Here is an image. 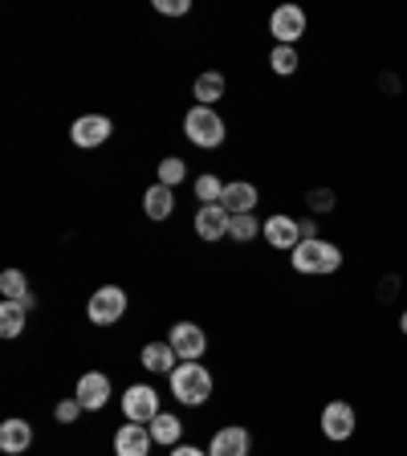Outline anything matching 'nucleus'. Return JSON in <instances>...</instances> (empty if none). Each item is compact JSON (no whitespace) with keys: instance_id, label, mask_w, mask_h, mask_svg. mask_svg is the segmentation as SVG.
<instances>
[{"instance_id":"nucleus-1","label":"nucleus","mask_w":407,"mask_h":456,"mask_svg":"<svg viewBox=\"0 0 407 456\" xmlns=\"http://www.w3.org/2000/svg\"><path fill=\"white\" fill-rule=\"evenodd\" d=\"M289 265H294L297 273L326 277V273H334V269H342V248L330 245V240H322V237L302 240V245L289 253Z\"/></svg>"},{"instance_id":"nucleus-2","label":"nucleus","mask_w":407,"mask_h":456,"mask_svg":"<svg viewBox=\"0 0 407 456\" xmlns=\"http://www.w3.org/2000/svg\"><path fill=\"white\" fill-rule=\"evenodd\" d=\"M167 379H171V395L180 399V403H188V408H199L212 395V375L199 362H180Z\"/></svg>"},{"instance_id":"nucleus-3","label":"nucleus","mask_w":407,"mask_h":456,"mask_svg":"<svg viewBox=\"0 0 407 456\" xmlns=\"http://www.w3.org/2000/svg\"><path fill=\"white\" fill-rule=\"evenodd\" d=\"M183 134H188L196 147L212 151V147L224 142V118H220L212 106H191V110L183 114Z\"/></svg>"},{"instance_id":"nucleus-4","label":"nucleus","mask_w":407,"mask_h":456,"mask_svg":"<svg viewBox=\"0 0 407 456\" xmlns=\"http://www.w3.org/2000/svg\"><path fill=\"white\" fill-rule=\"evenodd\" d=\"M123 314H126V289L123 285H102V289H94L90 302H85V318H90L94 326H114Z\"/></svg>"},{"instance_id":"nucleus-5","label":"nucleus","mask_w":407,"mask_h":456,"mask_svg":"<svg viewBox=\"0 0 407 456\" xmlns=\"http://www.w3.org/2000/svg\"><path fill=\"white\" fill-rule=\"evenodd\" d=\"M123 416L131 419V424H151V419L159 416V391L142 387V383L126 387L123 391Z\"/></svg>"},{"instance_id":"nucleus-6","label":"nucleus","mask_w":407,"mask_h":456,"mask_svg":"<svg viewBox=\"0 0 407 456\" xmlns=\"http://www.w3.org/2000/svg\"><path fill=\"white\" fill-rule=\"evenodd\" d=\"M354 424H359V416H354V408L346 399H330L322 408V436L326 440H351Z\"/></svg>"},{"instance_id":"nucleus-7","label":"nucleus","mask_w":407,"mask_h":456,"mask_svg":"<svg viewBox=\"0 0 407 456\" xmlns=\"http://www.w3.org/2000/svg\"><path fill=\"white\" fill-rule=\"evenodd\" d=\"M269 33L277 37V45H297V37L305 33V12L297 4H281L269 17Z\"/></svg>"},{"instance_id":"nucleus-8","label":"nucleus","mask_w":407,"mask_h":456,"mask_svg":"<svg viewBox=\"0 0 407 456\" xmlns=\"http://www.w3.org/2000/svg\"><path fill=\"white\" fill-rule=\"evenodd\" d=\"M167 342L183 362H196L199 354H204V346H208V338H204V330H199L196 322H175L167 330Z\"/></svg>"},{"instance_id":"nucleus-9","label":"nucleus","mask_w":407,"mask_h":456,"mask_svg":"<svg viewBox=\"0 0 407 456\" xmlns=\"http://www.w3.org/2000/svg\"><path fill=\"white\" fill-rule=\"evenodd\" d=\"M110 118H106V114H82V118H77L74 126H69V139L77 142V147H85V151H90V147H102L106 139H110Z\"/></svg>"},{"instance_id":"nucleus-10","label":"nucleus","mask_w":407,"mask_h":456,"mask_svg":"<svg viewBox=\"0 0 407 456\" xmlns=\"http://www.w3.org/2000/svg\"><path fill=\"white\" fill-rule=\"evenodd\" d=\"M74 399L82 403V411H98V408H106V399H110V379H106L102 370H85L82 379H77Z\"/></svg>"},{"instance_id":"nucleus-11","label":"nucleus","mask_w":407,"mask_h":456,"mask_svg":"<svg viewBox=\"0 0 407 456\" xmlns=\"http://www.w3.org/2000/svg\"><path fill=\"white\" fill-rule=\"evenodd\" d=\"M151 444H155V436L147 424H123L114 432V456H147Z\"/></svg>"},{"instance_id":"nucleus-12","label":"nucleus","mask_w":407,"mask_h":456,"mask_svg":"<svg viewBox=\"0 0 407 456\" xmlns=\"http://www.w3.org/2000/svg\"><path fill=\"white\" fill-rule=\"evenodd\" d=\"M261 237H265L273 248H281V253H285V248L294 253V248L305 240L302 237V220H289V216H269L265 228H261Z\"/></svg>"},{"instance_id":"nucleus-13","label":"nucleus","mask_w":407,"mask_h":456,"mask_svg":"<svg viewBox=\"0 0 407 456\" xmlns=\"http://www.w3.org/2000/svg\"><path fill=\"white\" fill-rule=\"evenodd\" d=\"M228 224H232V216L224 212V204H199V212H196V232H199V240H220V237H228Z\"/></svg>"},{"instance_id":"nucleus-14","label":"nucleus","mask_w":407,"mask_h":456,"mask_svg":"<svg viewBox=\"0 0 407 456\" xmlns=\"http://www.w3.org/2000/svg\"><path fill=\"white\" fill-rule=\"evenodd\" d=\"M33 448V424L28 419H4L0 424V452L25 456Z\"/></svg>"},{"instance_id":"nucleus-15","label":"nucleus","mask_w":407,"mask_h":456,"mask_svg":"<svg viewBox=\"0 0 407 456\" xmlns=\"http://www.w3.org/2000/svg\"><path fill=\"white\" fill-rule=\"evenodd\" d=\"M256 188L248 180H232V183H224V196H220V204H224V212L228 216H245V212H253L256 208Z\"/></svg>"},{"instance_id":"nucleus-16","label":"nucleus","mask_w":407,"mask_h":456,"mask_svg":"<svg viewBox=\"0 0 407 456\" xmlns=\"http://www.w3.org/2000/svg\"><path fill=\"white\" fill-rule=\"evenodd\" d=\"M253 440H248L245 428H220L208 444V456H248Z\"/></svg>"},{"instance_id":"nucleus-17","label":"nucleus","mask_w":407,"mask_h":456,"mask_svg":"<svg viewBox=\"0 0 407 456\" xmlns=\"http://www.w3.org/2000/svg\"><path fill=\"white\" fill-rule=\"evenodd\" d=\"M180 354L171 351V342H147V346H142V367L147 370H155V375H171V370L180 367Z\"/></svg>"},{"instance_id":"nucleus-18","label":"nucleus","mask_w":407,"mask_h":456,"mask_svg":"<svg viewBox=\"0 0 407 456\" xmlns=\"http://www.w3.org/2000/svg\"><path fill=\"white\" fill-rule=\"evenodd\" d=\"M171 208H175L171 188H167V183H151V188H147V196H142V212H147L151 220H167Z\"/></svg>"},{"instance_id":"nucleus-19","label":"nucleus","mask_w":407,"mask_h":456,"mask_svg":"<svg viewBox=\"0 0 407 456\" xmlns=\"http://www.w3.org/2000/svg\"><path fill=\"white\" fill-rule=\"evenodd\" d=\"M224 90H228V82H224V74H199L196 77V86H191V94H196V106H216L220 98H224Z\"/></svg>"},{"instance_id":"nucleus-20","label":"nucleus","mask_w":407,"mask_h":456,"mask_svg":"<svg viewBox=\"0 0 407 456\" xmlns=\"http://www.w3.org/2000/svg\"><path fill=\"white\" fill-rule=\"evenodd\" d=\"M0 294L9 297V302L33 305V294H28V277L20 273V269H4V273H0Z\"/></svg>"},{"instance_id":"nucleus-21","label":"nucleus","mask_w":407,"mask_h":456,"mask_svg":"<svg viewBox=\"0 0 407 456\" xmlns=\"http://www.w3.org/2000/svg\"><path fill=\"white\" fill-rule=\"evenodd\" d=\"M147 428H151L155 444H167V448H175V444H180V436H183V424L175 416H167V411H159V416H155Z\"/></svg>"},{"instance_id":"nucleus-22","label":"nucleus","mask_w":407,"mask_h":456,"mask_svg":"<svg viewBox=\"0 0 407 456\" xmlns=\"http://www.w3.org/2000/svg\"><path fill=\"white\" fill-rule=\"evenodd\" d=\"M25 310H28L25 302H9V297L0 302V334L4 338H17L25 330Z\"/></svg>"},{"instance_id":"nucleus-23","label":"nucleus","mask_w":407,"mask_h":456,"mask_svg":"<svg viewBox=\"0 0 407 456\" xmlns=\"http://www.w3.org/2000/svg\"><path fill=\"white\" fill-rule=\"evenodd\" d=\"M269 66H273V74H281V77H289V74H297V49L294 45H277L273 53H269Z\"/></svg>"},{"instance_id":"nucleus-24","label":"nucleus","mask_w":407,"mask_h":456,"mask_svg":"<svg viewBox=\"0 0 407 456\" xmlns=\"http://www.w3.org/2000/svg\"><path fill=\"white\" fill-rule=\"evenodd\" d=\"M261 228H265V224H261V220H256L253 212H245V216H232V224H228V237L245 245V240H253L256 232H261Z\"/></svg>"},{"instance_id":"nucleus-25","label":"nucleus","mask_w":407,"mask_h":456,"mask_svg":"<svg viewBox=\"0 0 407 456\" xmlns=\"http://www.w3.org/2000/svg\"><path fill=\"white\" fill-rule=\"evenodd\" d=\"M188 180V163L175 159V155H167V159L159 163V183H167V188H175V183Z\"/></svg>"},{"instance_id":"nucleus-26","label":"nucleus","mask_w":407,"mask_h":456,"mask_svg":"<svg viewBox=\"0 0 407 456\" xmlns=\"http://www.w3.org/2000/svg\"><path fill=\"white\" fill-rule=\"evenodd\" d=\"M196 196H199V204H220L224 183H220L216 175H196Z\"/></svg>"},{"instance_id":"nucleus-27","label":"nucleus","mask_w":407,"mask_h":456,"mask_svg":"<svg viewBox=\"0 0 407 456\" xmlns=\"http://www.w3.org/2000/svg\"><path fill=\"white\" fill-rule=\"evenodd\" d=\"M77 416H82V403H77V399H57V408H53L57 424H74Z\"/></svg>"},{"instance_id":"nucleus-28","label":"nucleus","mask_w":407,"mask_h":456,"mask_svg":"<svg viewBox=\"0 0 407 456\" xmlns=\"http://www.w3.org/2000/svg\"><path fill=\"white\" fill-rule=\"evenodd\" d=\"M305 204H310L313 212H330L334 208V191L330 188H313L310 196H305Z\"/></svg>"},{"instance_id":"nucleus-29","label":"nucleus","mask_w":407,"mask_h":456,"mask_svg":"<svg viewBox=\"0 0 407 456\" xmlns=\"http://www.w3.org/2000/svg\"><path fill=\"white\" fill-rule=\"evenodd\" d=\"M188 9L191 0H155V12H163V17H183Z\"/></svg>"},{"instance_id":"nucleus-30","label":"nucleus","mask_w":407,"mask_h":456,"mask_svg":"<svg viewBox=\"0 0 407 456\" xmlns=\"http://www.w3.org/2000/svg\"><path fill=\"white\" fill-rule=\"evenodd\" d=\"M171 456H208V452H204V448H191V444H175Z\"/></svg>"},{"instance_id":"nucleus-31","label":"nucleus","mask_w":407,"mask_h":456,"mask_svg":"<svg viewBox=\"0 0 407 456\" xmlns=\"http://www.w3.org/2000/svg\"><path fill=\"white\" fill-rule=\"evenodd\" d=\"M395 285H399L395 277H387V281L379 285V297H383V302H387V297H395Z\"/></svg>"},{"instance_id":"nucleus-32","label":"nucleus","mask_w":407,"mask_h":456,"mask_svg":"<svg viewBox=\"0 0 407 456\" xmlns=\"http://www.w3.org/2000/svg\"><path fill=\"white\" fill-rule=\"evenodd\" d=\"M399 330H403V334H407V310H403V318H399Z\"/></svg>"}]
</instances>
